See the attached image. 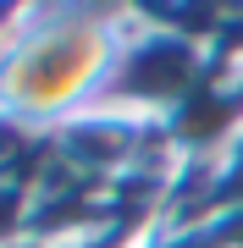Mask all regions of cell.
<instances>
[{
    "instance_id": "obj_1",
    "label": "cell",
    "mask_w": 243,
    "mask_h": 248,
    "mask_svg": "<svg viewBox=\"0 0 243 248\" xmlns=\"http://www.w3.org/2000/svg\"><path fill=\"white\" fill-rule=\"evenodd\" d=\"M133 6H22L0 28V122L28 138L99 110Z\"/></svg>"
}]
</instances>
